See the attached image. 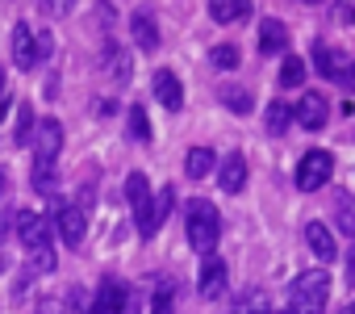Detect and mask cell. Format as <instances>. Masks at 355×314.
<instances>
[{"label":"cell","instance_id":"cell-1","mask_svg":"<svg viewBox=\"0 0 355 314\" xmlns=\"http://www.w3.org/2000/svg\"><path fill=\"white\" fill-rule=\"evenodd\" d=\"M184 226H189V243H193V251L214 256V247H218V239H222V218H218L214 201H205V197L189 201V218H184Z\"/></svg>","mask_w":355,"mask_h":314},{"label":"cell","instance_id":"cell-2","mask_svg":"<svg viewBox=\"0 0 355 314\" xmlns=\"http://www.w3.org/2000/svg\"><path fill=\"white\" fill-rule=\"evenodd\" d=\"M326 293H330V276H326L322 268L301 272V276L288 285V314H322Z\"/></svg>","mask_w":355,"mask_h":314},{"label":"cell","instance_id":"cell-3","mask_svg":"<svg viewBox=\"0 0 355 314\" xmlns=\"http://www.w3.org/2000/svg\"><path fill=\"white\" fill-rule=\"evenodd\" d=\"M125 201H130V210H134V218H138L142 239H150L159 226H155V197H150V185H146L142 172H130V181H125Z\"/></svg>","mask_w":355,"mask_h":314},{"label":"cell","instance_id":"cell-4","mask_svg":"<svg viewBox=\"0 0 355 314\" xmlns=\"http://www.w3.org/2000/svg\"><path fill=\"white\" fill-rule=\"evenodd\" d=\"M334 172V160H330V151H305L301 155V164H297V189L301 193H318Z\"/></svg>","mask_w":355,"mask_h":314},{"label":"cell","instance_id":"cell-5","mask_svg":"<svg viewBox=\"0 0 355 314\" xmlns=\"http://www.w3.org/2000/svg\"><path fill=\"white\" fill-rule=\"evenodd\" d=\"M84 314H130V289H125L121 281H113V276L101 281Z\"/></svg>","mask_w":355,"mask_h":314},{"label":"cell","instance_id":"cell-6","mask_svg":"<svg viewBox=\"0 0 355 314\" xmlns=\"http://www.w3.org/2000/svg\"><path fill=\"white\" fill-rule=\"evenodd\" d=\"M34 164H55L59 160V151H63V126L55 117H42L34 126Z\"/></svg>","mask_w":355,"mask_h":314},{"label":"cell","instance_id":"cell-7","mask_svg":"<svg viewBox=\"0 0 355 314\" xmlns=\"http://www.w3.org/2000/svg\"><path fill=\"white\" fill-rule=\"evenodd\" d=\"M55 231H59V239H63L67 247H80L84 235H88V218H84V210L71 206V201L55 206Z\"/></svg>","mask_w":355,"mask_h":314},{"label":"cell","instance_id":"cell-8","mask_svg":"<svg viewBox=\"0 0 355 314\" xmlns=\"http://www.w3.org/2000/svg\"><path fill=\"white\" fill-rule=\"evenodd\" d=\"M13 63L21 72H34L42 63V51H38V34L30 30V22H17L13 26Z\"/></svg>","mask_w":355,"mask_h":314},{"label":"cell","instance_id":"cell-9","mask_svg":"<svg viewBox=\"0 0 355 314\" xmlns=\"http://www.w3.org/2000/svg\"><path fill=\"white\" fill-rule=\"evenodd\" d=\"M17 239L26 243V251H46L51 247V222L42 214H17Z\"/></svg>","mask_w":355,"mask_h":314},{"label":"cell","instance_id":"cell-10","mask_svg":"<svg viewBox=\"0 0 355 314\" xmlns=\"http://www.w3.org/2000/svg\"><path fill=\"white\" fill-rule=\"evenodd\" d=\"M226 285H230V272H226V260H218V256H209V260L201 264V276H197V293H201L205 301H218V297L226 293Z\"/></svg>","mask_w":355,"mask_h":314},{"label":"cell","instance_id":"cell-11","mask_svg":"<svg viewBox=\"0 0 355 314\" xmlns=\"http://www.w3.org/2000/svg\"><path fill=\"white\" fill-rule=\"evenodd\" d=\"M326 117H330V105L322 92H301V101L293 105V122H301L305 130H322Z\"/></svg>","mask_w":355,"mask_h":314},{"label":"cell","instance_id":"cell-12","mask_svg":"<svg viewBox=\"0 0 355 314\" xmlns=\"http://www.w3.org/2000/svg\"><path fill=\"white\" fill-rule=\"evenodd\" d=\"M150 84H155V97H159V105H163L167 113H180V109H184V88H180V80H175V72L159 67Z\"/></svg>","mask_w":355,"mask_h":314},{"label":"cell","instance_id":"cell-13","mask_svg":"<svg viewBox=\"0 0 355 314\" xmlns=\"http://www.w3.org/2000/svg\"><path fill=\"white\" fill-rule=\"evenodd\" d=\"M218 185H222L226 193H243V185H247V160H243L239 151L222 160V168H218Z\"/></svg>","mask_w":355,"mask_h":314},{"label":"cell","instance_id":"cell-14","mask_svg":"<svg viewBox=\"0 0 355 314\" xmlns=\"http://www.w3.org/2000/svg\"><path fill=\"white\" fill-rule=\"evenodd\" d=\"M259 51H263V55H280V51H288V30H284V22L268 17V22L259 26Z\"/></svg>","mask_w":355,"mask_h":314},{"label":"cell","instance_id":"cell-15","mask_svg":"<svg viewBox=\"0 0 355 314\" xmlns=\"http://www.w3.org/2000/svg\"><path fill=\"white\" fill-rule=\"evenodd\" d=\"M313 63H318V72H322L326 80H343V76H347V67H351V63H347L338 51H330L326 42H318V47H313Z\"/></svg>","mask_w":355,"mask_h":314},{"label":"cell","instance_id":"cell-16","mask_svg":"<svg viewBox=\"0 0 355 314\" xmlns=\"http://www.w3.org/2000/svg\"><path fill=\"white\" fill-rule=\"evenodd\" d=\"M214 168H218V155H214L209 147H193V151L184 155V176H193V181H205Z\"/></svg>","mask_w":355,"mask_h":314},{"label":"cell","instance_id":"cell-17","mask_svg":"<svg viewBox=\"0 0 355 314\" xmlns=\"http://www.w3.org/2000/svg\"><path fill=\"white\" fill-rule=\"evenodd\" d=\"M305 243H309V251L318 260H334V235H330L326 222H309L305 226Z\"/></svg>","mask_w":355,"mask_h":314},{"label":"cell","instance_id":"cell-18","mask_svg":"<svg viewBox=\"0 0 355 314\" xmlns=\"http://www.w3.org/2000/svg\"><path fill=\"white\" fill-rule=\"evenodd\" d=\"M209 17H214L218 26L247 22V17H251V5H247V0H214V5H209Z\"/></svg>","mask_w":355,"mask_h":314},{"label":"cell","instance_id":"cell-19","mask_svg":"<svg viewBox=\"0 0 355 314\" xmlns=\"http://www.w3.org/2000/svg\"><path fill=\"white\" fill-rule=\"evenodd\" d=\"M130 34H134V42H138L142 51H155V47H159V30H155V17H150V13H134V17H130Z\"/></svg>","mask_w":355,"mask_h":314},{"label":"cell","instance_id":"cell-20","mask_svg":"<svg viewBox=\"0 0 355 314\" xmlns=\"http://www.w3.org/2000/svg\"><path fill=\"white\" fill-rule=\"evenodd\" d=\"M288 122H293V105H288V101H272V105H268V117H263V130H268L272 138H280V134L288 130Z\"/></svg>","mask_w":355,"mask_h":314},{"label":"cell","instance_id":"cell-21","mask_svg":"<svg viewBox=\"0 0 355 314\" xmlns=\"http://www.w3.org/2000/svg\"><path fill=\"white\" fill-rule=\"evenodd\" d=\"M234 314H276L272 310V297L263 289H247L239 301H234Z\"/></svg>","mask_w":355,"mask_h":314},{"label":"cell","instance_id":"cell-22","mask_svg":"<svg viewBox=\"0 0 355 314\" xmlns=\"http://www.w3.org/2000/svg\"><path fill=\"white\" fill-rule=\"evenodd\" d=\"M305 80V59L301 55H284V63H280V88H297Z\"/></svg>","mask_w":355,"mask_h":314},{"label":"cell","instance_id":"cell-23","mask_svg":"<svg viewBox=\"0 0 355 314\" xmlns=\"http://www.w3.org/2000/svg\"><path fill=\"white\" fill-rule=\"evenodd\" d=\"M125 126H130V138H134V142H150V122H146V109H142V105H130Z\"/></svg>","mask_w":355,"mask_h":314},{"label":"cell","instance_id":"cell-24","mask_svg":"<svg viewBox=\"0 0 355 314\" xmlns=\"http://www.w3.org/2000/svg\"><path fill=\"white\" fill-rule=\"evenodd\" d=\"M105 72H109L117 84H125V80H130V55L117 51V47H109V55H105Z\"/></svg>","mask_w":355,"mask_h":314},{"label":"cell","instance_id":"cell-25","mask_svg":"<svg viewBox=\"0 0 355 314\" xmlns=\"http://www.w3.org/2000/svg\"><path fill=\"white\" fill-rule=\"evenodd\" d=\"M218 97H222L226 109H234V113H247V109H251V92H247V88H230V84H222Z\"/></svg>","mask_w":355,"mask_h":314},{"label":"cell","instance_id":"cell-26","mask_svg":"<svg viewBox=\"0 0 355 314\" xmlns=\"http://www.w3.org/2000/svg\"><path fill=\"white\" fill-rule=\"evenodd\" d=\"M334 201H338V231H343L347 239H355V210H351V197L338 189V193H334Z\"/></svg>","mask_w":355,"mask_h":314},{"label":"cell","instance_id":"cell-27","mask_svg":"<svg viewBox=\"0 0 355 314\" xmlns=\"http://www.w3.org/2000/svg\"><path fill=\"white\" fill-rule=\"evenodd\" d=\"M239 59H243V55H239V47H214V51H209V63H214V67H222V72H234V67H239Z\"/></svg>","mask_w":355,"mask_h":314},{"label":"cell","instance_id":"cell-28","mask_svg":"<svg viewBox=\"0 0 355 314\" xmlns=\"http://www.w3.org/2000/svg\"><path fill=\"white\" fill-rule=\"evenodd\" d=\"M171 206H175V189H171V185H163V189L155 193V226L171 214Z\"/></svg>","mask_w":355,"mask_h":314},{"label":"cell","instance_id":"cell-29","mask_svg":"<svg viewBox=\"0 0 355 314\" xmlns=\"http://www.w3.org/2000/svg\"><path fill=\"white\" fill-rule=\"evenodd\" d=\"M171 306H175V301H171V285H159L155 297H150V314H175Z\"/></svg>","mask_w":355,"mask_h":314},{"label":"cell","instance_id":"cell-30","mask_svg":"<svg viewBox=\"0 0 355 314\" xmlns=\"http://www.w3.org/2000/svg\"><path fill=\"white\" fill-rule=\"evenodd\" d=\"M34 189H42V193L55 189V164H34Z\"/></svg>","mask_w":355,"mask_h":314},{"label":"cell","instance_id":"cell-31","mask_svg":"<svg viewBox=\"0 0 355 314\" xmlns=\"http://www.w3.org/2000/svg\"><path fill=\"white\" fill-rule=\"evenodd\" d=\"M30 126H34V113H30V105H21V122H17V142H26V147H30Z\"/></svg>","mask_w":355,"mask_h":314},{"label":"cell","instance_id":"cell-32","mask_svg":"<svg viewBox=\"0 0 355 314\" xmlns=\"http://www.w3.org/2000/svg\"><path fill=\"white\" fill-rule=\"evenodd\" d=\"M5 197H9V172L0 168V206H5Z\"/></svg>","mask_w":355,"mask_h":314},{"label":"cell","instance_id":"cell-33","mask_svg":"<svg viewBox=\"0 0 355 314\" xmlns=\"http://www.w3.org/2000/svg\"><path fill=\"white\" fill-rule=\"evenodd\" d=\"M113 105H117V101H96V113H101V117H109V113H113Z\"/></svg>","mask_w":355,"mask_h":314},{"label":"cell","instance_id":"cell-34","mask_svg":"<svg viewBox=\"0 0 355 314\" xmlns=\"http://www.w3.org/2000/svg\"><path fill=\"white\" fill-rule=\"evenodd\" d=\"M38 314H59V301H55V297H46V301H42V310H38Z\"/></svg>","mask_w":355,"mask_h":314},{"label":"cell","instance_id":"cell-35","mask_svg":"<svg viewBox=\"0 0 355 314\" xmlns=\"http://www.w3.org/2000/svg\"><path fill=\"white\" fill-rule=\"evenodd\" d=\"M347 281L355 285V251H351V260H347Z\"/></svg>","mask_w":355,"mask_h":314},{"label":"cell","instance_id":"cell-36","mask_svg":"<svg viewBox=\"0 0 355 314\" xmlns=\"http://www.w3.org/2000/svg\"><path fill=\"white\" fill-rule=\"evenodd\" d=\"M343 84H347V88H355V63L347 67V76H343Z\"/></svg>","mask_w":355,"mask_h":314},{"label":"cell","instance_id":"cell-37","mask_svg":"<svg viewBox=\"0 0 355 314\" xmlns=\"http://www.w3.org/2000/svg\"><path fill=\"white\" fill-rule=\"evenodd\" d=\"M5 113H9V92L0 97V122H5Z\"/></svg>","mask_w":355,"mask_h":314},{"label":"cell","instance_id":"cell-38","mask_svg":"<svg viewBox=\"0 0 355 314\" xmlns=\"http://www.w3.org/2000/svg\"><path fill=\"white\" fill-rule=\"evenodd\" d=\"M5 84H9V76H5V67H0V97H5Z\"/></svg>","mask_w":355,"mask_h":314},{"label":"cell","instance_id":"cell-39","mask_svg":"<svg viewBox=\"0 0 355 314\" xmlns=\"http://www.w3.org/2000/svg\"><path fill=\"white\" fill-rule=\"evenodd\" d=\"M338 314H355V297H351V301H347V306H343Z\"/></svg>","mask_w":355,"mask_h":314}]
</instances>
